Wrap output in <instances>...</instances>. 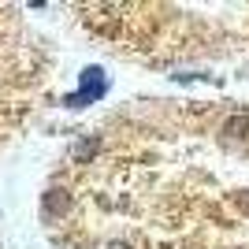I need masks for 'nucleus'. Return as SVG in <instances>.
<instances>
[{
	"instance_id": "f257e3e1",
	"label": "nucleus",
	"mask_w": 249,
	"mask_h": 249,
	"mask_svg": "<svg viewBox=\"0 0 249 249\" xmlns=\"http://www.w3.org/2000/svg\"><path fill=\"white\" fill-rule=\"evenodd\" d=\"M101 93H104V71L101 67H86L82 71V93L71 97V104L78 108L82 101H93V97H101Z\"/></svg>"
}]
</instances>
